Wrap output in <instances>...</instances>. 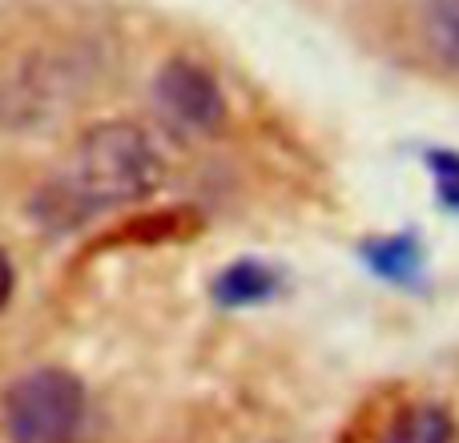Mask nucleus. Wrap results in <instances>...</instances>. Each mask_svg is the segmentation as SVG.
Instances as JSON below:
<instances>
[{"label": "nucleus", "mask_w": 459, "mask_h": 443, "mask_svg": "<svg viewBox=\"0 0 459 443\" xmlns=\"http://www.w3.org/2000/svg\"><path fill=\"white\" fill-rule=\"evenodd\" d=\"M13 291H16V270H13V258L4 254V246H0V310L13 302Z\"/></svg>", "instance_id": "obj_9"}, {"label": "nucleus", "mask_w": 459, "mask_h": 443, "mask_svg": "<svg viewBox=\"0 0 459 443\" xmlns=\"http://www.w3.org/2000/svg\"><path fill=\"white\" fill-rule=\"evenodd\" d=\"M282 291V270L270 266L262 258H238L230 266L218 270V278L210 282V294H214L218 307H262V302L278 299Z\"/></svg>", "instance_id": "obj_4"}, {"label": "nucleus", "mask_w": 459, "mask_h": 443, "mask_svg": "<svg viewBox=\"0 0 459 443\" xmlns=\"http://www.w3.org/2000/svg\"><path fill=\"white\" fill-rule=\"evenodd\" d=\"M161 182H166V161L153 137L137 121L109 117L77 137L69 166L40 190L32 210L53 230H69L89 214L153 198Z\"/></svg>", "instance_id": "obj_1"}, {"label": "nucleus", "mask_w": 459, "mask_h": 443, "mask_svg": "<svg viewBox=\"0 0 459 443\" xmlns=\"http://www.w3.org/2000/svg\"><path fill=\"white\" fill-rule=\"evenodd\" d=\"M428 166L436 174V194L447 210H459V153L452 150H431Z\"/></svg>", "instance_id": "obj_8"}, {"label": "nucleus", "mask_w": 459, "mask_h": 443, "mask_svg": "<svg viewBox=\"0 0 459 443\" xmlns=\"http://www.w3.org/2000/svg\"><path fill=\"white\" fill-rule=\"evenodd\" d=\"M420 32L431 56L459 73V0H420Z\"/></svg>", "instance_id": "obj_7"}, {"label": "nucleus", "mask_w": 459, "mask_h": 443, "mask_svg": "<svg viewBox=\"0 0 459 443\" xmlns=\"http://www.w3.org/2000/svg\"><path fill=\"white\" fill-rule=\"evenodd\" d=\"M85 383L65 367H29L0 395L8 443H77L85 428Z\"/></svg>", "instance_id": "obj_2"}, {"label": "nucleus", "mask_w": 459, "mask_h": 443, "mask_svg": "<svg viewBox=\"0 0 459 443\" xmlns=\"http://www.w3.org/2000/svg\"><path fill=\"white\" fill-rule=\"evenodd\" d=\"M153 105L182 134H214L226 121V93L206 65L169 56L153 77Z\"/></svg>", "instance_id": "obj_3"}, {"label": "nucleus", "mask_w": 459, "mask_h": 443, "mask_svg": "<svg viewBox=\"0 0 459 443\" xmlns=\"http://www.w3.org/2000/svg\"><path fill=\"white\" fill-rule=\"evenodd\" d=\"M359 258L371 266V274L387 278V282H399V286L420 282V274H423V246L415 234L367 238V242L359 246Z\"/></svg>", "instance_id": "obj_6"}, {"label": "nucleus", "mask_w": 459, "mask_h": 443, "mask_svg": "<svg viewBox=\"0 0 459 443\" xmlns=\"http://www.w3.org/2000/svg\"><path fill=\"white\" fill-rule=\"evenodd\" d=\"M371 443H459V428L447 407L415 399V404L395 407L391 420L371 431Z\"/></svg>", "instance_id": "obj_5"}]
</instances>
